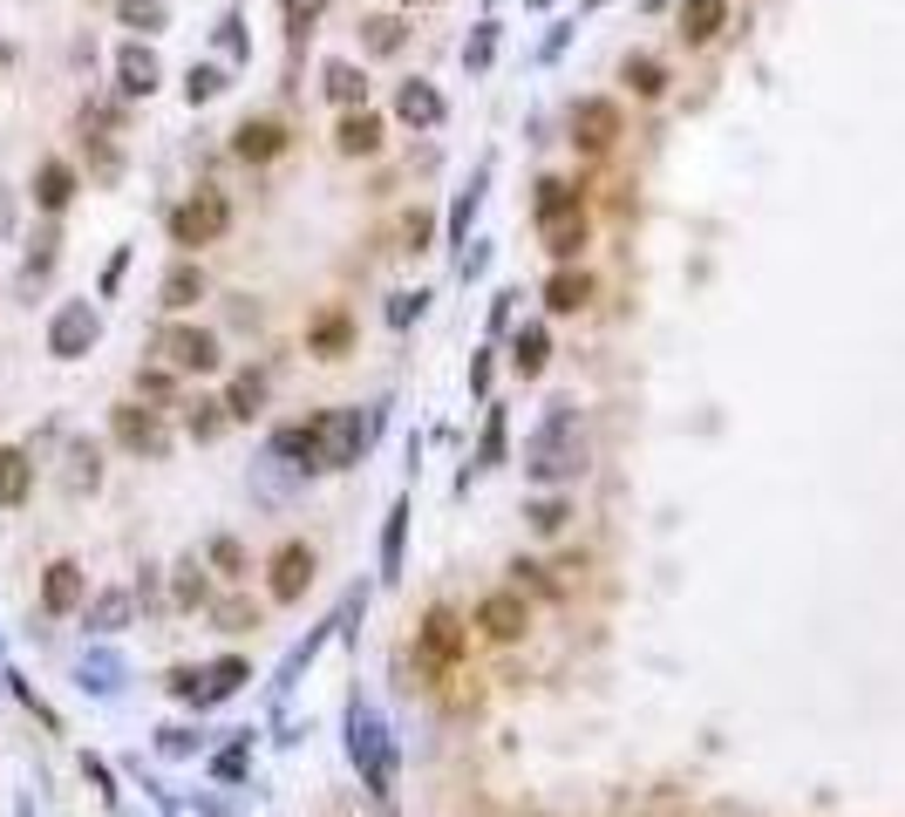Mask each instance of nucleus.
Returning a JSON list of instances; mask_svg holds the SVG:
<instances>
[{"instance_id": "5701e85b", "label": "nucleus", "mask_w": 905, "mask_h": 817, "mask_svg": "<svg viewBox=\"0 0 905 817\" xmlns=\"http://www.w3.org/2000/svg\"><path fill=\"white\" fill-rule=\"evenodd\" d=\"M545 362H552L545 327H517V341H511V368H517V375H538Z\"/></svg>"}, {"instance_id": "e433bc0d", "label": "nucleus", "mask_w": 905, "mask_h": 817, "mask_svg": "<svg viewBox=\"0 0 905 817\" xmlns=\"http://www.w3.org/2000/svg\"><path fill=\"white\" fill-rule=\"evenodd\" d=\"M218 89H225V68H191V75H185V96H191V102H212Z\"/></svg>"}, {"instance_id": "4c0bfd02", "label": "nucleus", "mask_w": 905, "mask_h": 817, "mask_svg": "<svg viewBox=\"0 0 905 817\" xmlns=\"http://www.w3.org/2000/svg\"><path fill=\"white\" fill-rule=\"evenodd\" d=\"M212 566H218L225 579H239V573H246V552H239V539H212Z\"/></svg>"}, {"instance_id": "4be33fe9", "label": "nucleus", "mask_w": 905, "mask_h": 817, "mask_svg": "<svg viewBox=\"0 0 905 817\" xmlns=\"http://www.w3.org/2000/svg\"><path fill=\"white\" fill-rule=\"evenodd\" d=\"M579 246H586V212L545 218V252H552V260H579Z\"/></svg>"}, {"instance_id": "412c9836", "label": "nucleus", "mask_w": 905, "mask_h": 817, "mask_svg": "<svg viewBox=\"0 0 905 817\" xmlns=\"http://www.w3.org/2000/svg\"><path fill=\"white\" fill-rule=\"evenodd\" d=\"M395 110H402V123H443V96H436L429 83H402V96H395Z\"/></svg>"}, {"instance_id": "f03ea898", "label": "nucleus", "mask_w": 905, "mask_h": 817, "mask_svg": "<svg viewBox=\"0 0 905 817\" xmlns=\"http://www.w3.org/2000/svg\"><path fill=\"white\" fill-rule=\"evenodd\" d=\"M586 470V437H579V416L573 409H545V423L525 437V477L531 483H573Z\"/></svg>"}, {"instance_id": "ddd939ff", "label": "nucleus", "mask_w": 905, "mask_h": 817, "mask_svg": "<svg viewBox=\"0 0 905 817\" xmlns=\"http://www.w3.org/2000/svg\"><path fill=\"white\" fill-rule=\"evenodd\" d=\"M41 606L48 613H75V606H83V566H75V558H55V566L41 573Z\"/></svg>"}, {"instance_id": "4468645a", "label": "nucleus", "mask_w": 905, "mask_h": 817, "mask_svg": "<svg viewBox=\"0 0 905 817\" xmlns=\"http://www.w3.org/2000/svg\"><path fill=\"white\" fill-rule=\"evenodd\" d=\"M231 150H239L246 164H266L287 150V123H273V116H259V123H239V137H231Z\"/></svg>"}, {"instance_id": "37998d69", "label": "nucleus", "mask_w": 905, "mask_h": 817, "mask_svg": "<svg viewBox=\"0 0 905 817\" xmlns=\"http://www.w3.org/2000/svg\"><path fill=\"white\" fill-rule=\"evenodd\" d=\"M123 21H137V28H158L164 14H158V8H143V0H129V8H123Z\"/></svg>"}, {"instance_id": "79ce46f5", "label": "nucleus", "mask_w": 905, "mask_h": 817, "mask_svg": "<svg viewBox=\"0 0 905 817\" xmlns=\"http://www.w3.org/2000/svg\"><path fill=\"white\" fill-rule=\"evenodd\" d=\"M83 681L89 688H116V661H83Z\"/></svg>"}, {"instance_id": "c03bdc74", "label": "nucleus", "mask_w": 905, "mask_h": 817, "mask_svg": "<svg viewBox=\"0 0 905 817\" xmlns=\"http://www.w3.org/2000/svg\"><path fill=\"white\" fill-rule=\"evenodd\" d=\"M402 239H408V252H423V239H429V218L416 212V218H408V225H402Z\"/></svg>"}, {"instance_id": "bb28decb", "label": "nucleus", "mask_w": 905, "mask_h": 817, "mask_svg": "<svg viewBox=\"0 0 905 817\" xmlns=\"http://www.w3.org/2000/svg\"><path fill=\"white\" fill-rule=\"evenodd\" d=\"M259 402H266V375H239L231 381V395H225V416H259Z\"/></svg>"}, {"instance_id": "aec40b11", "label": "nucleus", "mask_w": 905, "mask_h": 817, "mask_svg": "<svg viewBox=\"0 0 905 817\" xmlns=\"http://www.w3.org/2000/svg\"><path fill=\"white\" fill-rule=\"evenodd\" d=\"M116 75H123V96H150V89H158V55L129 41L123 55H116Z\"/></svg>"}, {"instance_id": "b1692460", "label": "nucleus", "mask_w": 905, "mask_h": 817, "mask_svg": "<svg viewBox=\"0 0 905 817\" xmlns=\"http://www.w3.org/2000/svg\"><path fill=\"white\" fill-rule=\"evenodd\" d=\"M28 483H35L28 450H8L0 456V504H28Z\"/></svg>"}, {"instance_id": "c9c22d12", "label": "nucleus", "mask_w": 905, "mask_h": 817, "mask_svg": "<svg viewBox=\"0 0 905 817\" xmlns=\"http://www.w3.org/2000/svg\"><path fill=\"white\" fill-rule=\"evenodd\" d=\"M218 429H225V402H198V409H191V437H198V443H212Z\"/></svg>"}, {"instance_id": "a18cd8bd", "label": "nucleus", "mask_w": 905, "mask_h": 817, "mask_svg": "<svg viewBox=\"0 0 905 817\" xmlns=\"http://www.w3.org/2000/svg\"><path fill=\"white\" fill-rule=\"evenodd\" d=\"M137 389H143V395H171V375L150 368V375H137Z\"/></svg>"}, {"instance_id": "a211bd4d", "label": "nucleus", "mask_w": 905, "mask_h": 817, "mask_svg": "<svg viewBox=\"0 0 905 817\" xmlns=\"http://www.w3.org/2000/svg\"><path fill=\"white\" fill-rule=\"evenodd\" d=\"M592 300V279L586 273H573V266H558L552 279H545V306L552 314H579V306Z\"/></svg>"}, {"instance_id": "f257e3e1", "label": "nucleus", "mask_w": 905, "mask_h": 817, "mask_svg": "<svg viewBox=\"0 0 905 817\" xmlns=\"http://www.w3.org/2000/svg\"><path fill=\"white\" fill-rule=\"evenodd\" d=\"M375 423H361V409H320L314 423L279 429V456H300V470H348L368 450Z\"/></svg>"}, {"instance_id": "9b49d317", "label": "nucleus", "mask_w": 905, "mask_h": 817, "mask_svg": "<svg viewBox=\"0 0 905 817\" xmlns=\"http://www.w3.org/2000/svg\"><path fill=\"white\" fill-rule=\"evenodd\" d=\"M477 627L490 633V641H517V633L531 627L525 593H483V600H477Z\"/></svg>"}, {"instance_id": "c756f323", "label": "nucleus", "mask_w": 905, "mask_h": 817, "mask_svg": "<svg viewBox=\"0 0 905 817\" xmlns=\"http://www.w3.org/2000/svg\"><path fill=\"white\" fill-rule=\"evenodd\" d=\"M565 212H579V191L565 185V177H545V185H538V218H565Z\"/></svg>"}, {"instance_id": "2f4dec72", "label": "nucleus", "mask_w": 905, "mask_h": 817, "mask_svg": "<svg viewBox=\"0 0 905 817\" xmlns=\"http://www.w3.org/2000/svg\"><path fill=\"white\" fill-rule=\"evenodd\" d=\"M490 464H504V416H498V409H490V423H483V443H477L470 470H490Z\"/></svg>"}, {"instance_id": "6e6552de", "label": "nucleus", "mask_w": 905, "mask_h": 817, "mask_svg": "<svg viewBox=\"0 0 905 817\" xmlns=\"http://www.w3.org/2000/svg\"><path fill=\"white\" fill-rule=\"evenodd\" d=\"M96 327H102V320H96V306H89V300H68L62 314H55V327H48V348H55L62 362H75V354H89V348H96Z\"/></svg>"}, {"instance_id": "58836bf2", "label": "nucleus", "mask_w": 905, "mask_h": 817, "mask_svg": "<svg viewBox=\"0 0 905 817\" xmlns=\"http://www.w3.org/2000/svg\"><path fill=\"white\" fill-rule=\"evenodd\" d=\"M75 491H96V450L75 443Z\"/></svg>"}, {"instance_id": "20e7f679", "label": "nucleus", "mask_w": 905, "mask_h": 817, "mask_svg": "<svg viewBox=\"0 0 905 817\" xmlns=\"http://www.w3.org/2000/svg\"><path fill=\"white\" fill-rule=\"evenodd\" d=\"M225 225H231V198L225 191H198L191 204L171 212V239L177 246H212V239H225Z\"/></svg>"}, {"instance_id": "c85d7f7f", "label": "nucleus", "mask_w": 905, "mask_h": 817, "mask_svg": "<svg viewBox=\"0 0 905 817\" xmlns=\"http://www.w3.org/2000/svg\"><path fill=\"white\" fill-rule=\"evenodd\" d=\"M619 75L633 83V96H661V89H667V68H661L654 55H627V68H619Z\"/></svg>"}, {"instance_id": "a19ab883", "label": "nucleus", "mask_w": 905, "mask_h": 817, "mask_svg": "<svg viewBox=\"0 0 905 817\" xmlns=\"http://www.w3.org/2000/svg\"><path fill=\"white\" fill-rule=\"evenodd\" d=\"M212 777H225V783H239V777H246V743H239V750H225V756L212 763Z\"/></svg>"}, {"instance_id": "7ed1b4c3", "label": "nucleus", "mask_w": 905, "mask_h": 817, "mask_svg": "<svg viewBox=\"0 0 905 817\" xmlns=\"http://www.w3.org/2000/svg\"><path fill=\"white\" fill-rule=\"evenodd\" d=\"M348 750H354V770L368 777L375 804H395V743H388L381 715L361 702V695H354V708H348Z\"/></svg>"}, {"instance_id": "f704fd0d", "label": "nucleus", "mask_w": 905, "mask_h": 817, "mask_svg": "<svg viewBox=\"0 0 905 817\" xmlns=\"http://www.w3.org/2000/svg\"><path fill=\"white\" fill-rule=\"evenodd\" d=\"M279 8H287V35L300 41V35H306V28H314V21L327 14V0H279Z\"/></svg>"}, {"instance_id": "6ab92c4d", "label": "nucleus", "mask_w": 905, "mask_h": 817, "mask_svg": "<svg viewBox=\"0 0 905 817\" xmlns=\"http://www.w3.org/2000/svg\"><path fill=\"white\" fill-rule=\"evenodd\" d=\"M68 198H75V171H68L62 158H48V164L35 171V204H41V212H62Z\"/></svg>"}, {"instance_id": "423d86ee", "label": "nucleus", "mask_w": 905, "mask_h": 817, "mask_svg": "<svg viewBox=\"0 0 905 817\" xmlns=\"http://www.w3.org/2000/svg\"><path fill=\"white\" fill-rule=\"evenodd\" d=\"M416 654H423V668H429V675H443V668H456V661H463V620H456L450 606H436L429 620H423Z\"/></svg>"}, {"instance_id": "dca6fc26", "label": "nucleus", "mask_w": 905, "mask_h": 817, "mask_svg": "<svg viewBox=\"0 0 905 817\" xmlns=\"http://www.w3.org/2000/svg\"><path fill=\"white\" fill-rule=\"evenodd\" d=\"M729 28V0H681V35L688 41H715Z\"/></svg>"}, {"instance_id": "39448f33", "label": "nucleus", "mask_w": 905, "mask_h": 817, "mask_svg": "<svg viewBox=\"0 0 905 817\" xmlns=\"http://www.w3.org/2000/svg\"><path fill=\"white\" fill-rule=\"evenodd\" d=\"M158 354H164V368H177V375H212L218 368V341L204 335V327H164Z\"/></svg>"}, {"instance_id": "1a4fd4ad", "label": "nucleus", "mask_w": 905, "mask_h": 817, "mask_svg": "<svg viewBox=\"0 0 905 817\" xmlns=\"http://www.w3.org/2000/svg\"><path fill=\"white\" fill-rule=\"evenodd\" d=\"M116 443L123 450H137V456H164V416H158V409H143V402H123L116 409Z\"/></svg>"}, {"instance_id": "2eb2a0df", "label": "nucleus", "mask_w": 905, "mask_h": 817, "mask_svg": "<svg viewBox=\"0 0 905 817\" xmlns=\"http://www.w3.org/2000/svg\"><path fill=\"white\" fill-rule=\"evenodd\" d=\"M334 143H341L348 158H375V150H381V116L348 110V116H341V130H334Z\"/></svg>"}, {"instance_id": "393cba45", "label": "nucleus", "mask_w": 905, "mask_h": 817, "mask_svg": "<svg viewBox=\"0 0 905 817\" xmlns=\"http://www.w3.org/2000/svg\"><path fill=\"white\" fill-rule=\"evenodd\" d=\"M327 96L341 102V110H361L368 83H361V68H354V62H327Z\"/></svg>"}, {"instance_id": "473e14b6", "label": "nucleus", "mask_w": 905, "mask_h": 817, "mask_svg": "<svg viewBox=\"0 0 905 817\" xmlns=\"http://www.w3.org/2000/svg\"><path fill=\"white\" fill-rule=\"evenodd\" d=\"M402 35H408V28H402L395 14H375V21H368V48H375V55H395Z\"/></svg>"}, {"instance_id": "a878e982", "label": "nucleus", "mask_w": 905, "mask_h": 817, "mask_svg": "<svg viewBox=\"0 0 905 817\" xmlns=\"http://www.w3.org/2000/svg\"><path fill=\"white\" fill-rule=\"evenodd\" d=\"M198 293H204V273L198 266H171V279H164V306H171V314L198 306Z\"/></svg>"}, {"instance_id": "cd10ccee", "label": "nucleus", "mask_w": 905, "mask_h": 817, "mask_svg": "<svg viewBox=\"0 0 905 817\" xmlns=\"http://www.w3.org/2000/svg\"><path fill=\"white\" fill-rule=\"evenodd\" d=\"M402 531H408V504H395V511H388V525H381V573L388 579L402 573Z\"/></svg>"}, {"instance_id": "ea45409f", "label": "nucleus", "mask_w": 905, "mask_h": 817, "mask_svg": "<svg viewBox=\"0 0 905 817\" xmlns=\"http://www.w3.org/2000/svg\"><path fill=\"white\" fill-rule=\"evenodd\" d=\"M416 314H423V293H395V300H388V320H395V327H408Z\"/></svg>"}, {"instance_id": "72a5a7b5", "label": "nucleus", "mask_w": 905, "mask_h": 817, "mask_svg": "<svg viewBox=\"0 0 905 817\" xmlns=\"http://www.w3.org/2000/svg\"><path fill=\"white\" fill-rule=\"evenodd\" d=\"M525 518H531V531H545V539H552V531H565V518H573V511H565V498H538Z\"/></svg>"}, {"instance_id": "0eeeda50", "label": "nucleus", "mask_w": 905, "mask_h": 817, "mask_svg": "<svg viewBox=\"0 0 905 817\" xmlns=\"http://www.w3.org/2000/svg\"><path fill=\"white\" fill-rule=\"evenodd\" d=\"M266 573H273V579H266V586H273V600H279V606H293L306 586H314V545L287 539V545L273 552V566H266Z\"/></svg>"}, {"instance_id": "9d476101", "label": "nucleus", "mask_w": 905, "mask_h": 817, "mask_svg": "<svg viewBox=\"0 0 905 817\" xmlns=\"http://www.w3.org/2000/svg\"><path fill=\"white\" fill-rule=\"evenodd\" d=\"M613 137H619V102L586 96L579 110H573V143L579 150H613Z\"/></svg>"}, {"instance_id": "f3484780", "label": "nucleus", "mask_w": 905, "mask_h": 817, "mask_svg": "<svg viewBox=\"0 0 905 817\" xmlns=\"http://www.w3.org/2000/svg\"><path fill=\"white\" fill-rule=\"evenodd\" d=\"M198 681H204V688H198L191 702H225V695H239V681H252V668H246L239 654H225V661H212Z\"/></svg>"}, {"instance_id": "7c9ffc66", "label": "nucleus", "mask_w": 905, "mask_h": 817, "mask_svg": "<svg viewBox=\"0 0 905 817\" xmlns=\"http://www.w3.org/2000/svg\"><path fill=\"white\" fill-rule=\"evenodd\" d=\"M89 627H96V633H116V627H129V593H102V600L89 606Z\"/></svg>"}, {"instance_id": "f8f14e48", "label": "nucleus", "mask_w": 905, "mask_h": 817, "mask_svg": "<svg viewBox=\"0 0 905 817\" xmlns=\"http://www.w3.org/2000/svg\"><path fill=\"white\" fill-rule=\"evenodd\" d=\"M348 348H354V320L341 314V306L314 314V327H306V354H320V362H341Z\"/></svg>"}]
</instances>
